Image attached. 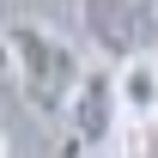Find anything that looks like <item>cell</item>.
Listing matches in <instances>:
<instances>
[{
  "instance_id": "6da1fadb",
  "label": "cell",
  "mask_w": 158,
  "mask_h": 158,
  "mask_svg": "<svg viewBox=\"0 0 158 158\" xmlns=\"http://www.w3.org/2000/svg\"><path fill=\"white\" fill-rule=\"evenodd\" d=\"M6 61H12V85H19V98L37 110V116H67L79 98V85H85V67H79L73 43H61L55 31H43V24H6Z\"/></svg>"
},
{
  "instance_id": "7a4b0ae2",
  "label": "cell",
  "mask_w": 158,
  "mask_h": 158,
  "mask_svg": "<svg viewBox=\"0 0 158 158\" xmlns=\"http://www.w3.org/2000/svg\"><path fill=\"white\" fill-rule=\"evenodd\" d=\"M79 24L85 43L116 67L152 61V37H158V0H79Z\"/></svg>"
},
{
  "instance_id": "3957f363",
  "label": "cell",
  "mask_w": 158,
  "mask_h": 158,
  "mask_svg": "<svg viewBox=\"0 0 158 158\" xmlns=\"http://www.w3.org/2000/svg\"><path fill=\"white\" fill-rule=\"evenodd\" d=\"M61 128H67L61 158H85V152L116 146V134L128 128V110H122V73H110V67L85 73V85H79L73 110L61 116Z\"/></svg>"
},
{
  "instance_id": "277c9868",
  "label": "cell",
  "mask_w": 158,
  "mask_h": 158,
  "mask_svg": "<svg viewBox=\"0 0 158 158\" xmlns=\"http://www.w3.org/2000/svg\"><path fill=\"white\" fill-rule=\"evenodd\" d=\"M116 73H122L128 122H158V61H134V67H116Z\"/></svg>"
},
{
  "instance_id": "5b68a950",
  "label": "cell",
  "mask_w": 158,
  "mask_h": 158,
  "mask_svg": "<svg viewBox=\"0 0 158 158\" xmlns=\"http://www.w3.org/2000/svg\"><path fill=\"white\" fill-rule=\"evenodd\" d=\"M110 158H158V122H128L110 146Z\"/></svg>"
}]
</instances>
